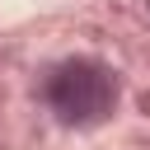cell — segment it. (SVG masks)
I'll return each instance as SVG.
<instances>
[{
    "mask_svg": "<svg viewBox=\"0 0 150 150\" xmlns=\"http://www.w3.org/2000/svg\"><path fill=\"white\" fill-rule=\"evenodd\" d=\"M47 108L66 127H98L117 108V75L103 61L75 56L47 75Z\"/></svg>",
    "mask_w": 150,
    "mask_h": 150,
    "instance_id": "6da1fadb",
    "label": "cell"
}]
</instances>
